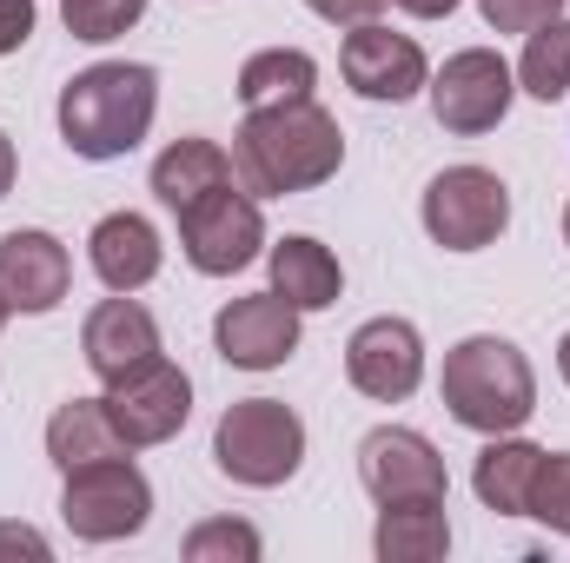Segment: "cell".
<instances>
[{"mask_svg":"<svg viewBox=\"0 0 570 563\" xmlns=\"http://www.w3.org/2000/svg\"><path fill=\"white\" fill-rule=\"evenodd\" d=\"M173 219H179L186 259H193L206 279L246 273V266L259 259V246H266V219H259V206H253V192H246L239 179L219 186V192H206L199 206H186V213H173Z\"/></svg>","mask_w":570,"mask_h":563,"instance_id":"6","label":"cell"},{"mask_svg":"<svg viewBox=\"0 0 570 563\" xmlns=\"http://www.w3.org/2000/svg\"><path fill=\"white\" fill-rule=\"evenodd\" d=\"M33 33V0H0V53H20Z\"/></svg>","mask_w":570,"mask_h":563,"instance_id":"29","label":"cell"},{"mask_svg":"<svg viewBox=\"0 0 570 563\" xmlns=\"http://www.w3.org/2000/svg\"><path fill=\"white\" fill-rule=\"evenodd\" d=\"M60 517H67V531L87 537V544L140 537L146 517H153V484L134 471V457L73 464V471H67V491H60Z\"/></svg>","mask_w":570,"mask_h":563,"instance_id":"5","label":"cell"},{"mask_svg":"<svg viewBox=\"0 0 570 563\" xmlns=\"http://www.w3.org/2000/svg\"><path fill=\"white\" fill-rule=\"evenodd\" d=\"M312 80H318L312 53H298V47H266V53H253V60L239 67V100H246V113H253V107H285V100H312Z\"/></svg>","mask_w":570,"mask_h":563,"instance_id":"22","label":"cell"},{"mask_svg":"<svg viewBox=\"0 0 570 563\" xmlns=\"http://www.w3.org/2000/svg\"><path fill=\"white\" fill-rule=\"evenodd\" d=\"M213 345L226 365L239 372H273L298 352V305H285L279 292H253V298H233L219 318H213Z\"/></svg>","mask_w":570,"mask_h":563,"instance_id":"12","label":"cell"},{"mask_svg":"<svg viewBox=\"0 0 570 563\" xmlns=\"http://www.w3.org/2000/svg\"><path fill=\"white\" fill-rule=\"evenodd\" d=\"M127 451H134V444L120 437L107 398H73V405H60V412L47 418V457H53L60 471L94 464V457H127Z\"/></svg>","mask_w":570,"mask_h":563,"instance_id":"18","label":"cell"},{"mask_svg":"<svg viewBox=\"0 0 570 563\" xmlns=\"http://www.w3.org/2000/svg\"><path fill=\"white\" fill-rule=\"evenodd\" d=\"M564 246H570V206H564Z\"/></svg>","mask_w":570,"mask_h":563,"instance_id":"34","label":"cell"},{"mask_svg":"<svg viewBox=\"0 0 570 563\" xmlns=\"http://www.w3.org/2000/svg\"><path fill=\"white\" fill-rule=\"evenodd\" d=\"M0 325H7V298H0Z\"/></svg>","mask_w":570,"mask_h":563,"instance_id":"35","label":"cell"},{"mask_svg":"<svg viewBox=\"0 0 570 563\" xmlns=\"http://www.w3.org/2000/svg\"><path fill=\"white\" fill-rule=\"evenodd\" d=\"M478 13H484V27H498V33H538L544 20L564 13V0H478Z\"/></svg>","mask_w":570,"mask_h":563,"instance_id":"27","label":"cell"},{"mask_svg":"<svg viewBox=\"0 0 570 563\" xmlns=\"http://www.w3.org/2000/svg\"><path fill=\"white\" fill-rule=\"evenodd\" d=\"M345 134L318 100H285V107H253L246 127L233 134V172L253 199H285L312 192L338 172Z\"/></svg>","mask_w":570,"mask_h":563,"instance_id":"1","label":"cell"},{"mask_svg":"<svg viewBox=\"0 0 570 563\" xmlns=\"http://www.w3.org/2000/svg\"><path fill=\"white\" fill-rule=\"evenodd\" d=\"M558 372H564V385H570V332H564V345H558Z\"/></svg>","mask_w":570,"mask_h":563,"instance_id":"33","label":"cell"},{"mask_svg":"<svg viewBox=\"0 0 570 563\" xmlns=\"http://www.w3.org/2000/svg\"><path fill=\"white\" fill-rule=\"evenodd\" d=\"M511 93H518V80H511L504 53L464 47V53H451V60L438 67V80H431V113H438L444 134H491V127L511 113Z\"/></svg>","mask_w":570,"mask_h":563,"instance_id":"8","label":"cell"},{"mask_svg":"<svg viewBox=\"0 0 570 563\" xmlns=\"http://www.w3.org/2000/svg\"><path fill=\"white\" fill-rule=\"evenodd\" d=\"M358 477L365 491L385 504H438L444 497V457L425 431H405V424H379L365 444H358Z\"/></svg>","mask_w":570,"mask_h":563,"instance_id":"9","label":"cell"},{"mask_svg":"<svg viewBox=\"0 0 570 563\" xmlns=\"http://www.w3.org/2000/svg\"><path fill=\"white\" fill-rule=\"evenodd\" d=\"M0 557H47V537L27 524H0Z\"/></svg>","mask_w":570,"mask_h":563,"instance_id":"30","label":"cell"},{"mask_svg":"<svg viewBox=\"0 0 570 563\" xmlns=\"http://www.w3.org/2000/svg\"><path fill=\"white\" fill-rule=\"evenodd\" d=\"M107 412L120 424V437L140 451V444H166V437H179V424L193 412V385H186V372L173 365V358H146L134 365L127 378H114L107 385Z\"/></svg>","mask_w":570,"mask_h":563,"instance_id":"10","label":"cell"},{"mask_svg":"<svg viewBox=\"0 0 570 563\" xmlns=\"http://www.w3.org/2000/svg\"><path fill=\"white\" fill-rule=\"evenodd\" d=\"M518 80H524V93H538V100H558L570 93V20H544L531 40H524V60H518Z\"/></svg>","mask_w":570,"mask_h":563,"instance_id":"23","label":"cell"},{"mask_svg":"<svg viewBox=\"0 0 570 563\" xmlns=\"http://www.w3.org/2000/svg\"><path fill=\"white\" fill-rule=\"evenodd\" d=\"M338 259L318 246V239H279L273 246V292H279L285 305H298V312H325V305H338Z\"/></svg>","mask_w":570,"mask_h":563,"instance_id":"20","label":"cell"},{"mask_svg":"<svg viewBox=\"0 0 570 563\" xmlns=\"http://www.w3.org/2000/svg\"><path fill=\"white\" fill-rule=\"evenodd\" d=\"M213 457H219V471L233 484L273 491V484H285L298 471V457H305V424L279 398H239L219 418V431H213Z\"/></svg>","mask_w":570,"mask_h":563,"instance_id":"4","label":"cell"},{"mask_svg":"<svg viewBox=\"0 0 570 563\" xmlns=\"http://www.w3.org/2000/svg\"><path fill=\"white\" fill-rule=\"evenodd\" d=\"M87 253H94V273L107 292H140V285L159 279V233L140 213H107L94 226Z\"/></svg>","mask_w":570,"mask_h":563,"instance_id":"16","label":"cell"},{"mask_svg":"<svg viewBox=\"0 0 570 563\" xmlns=\"http://www.w3.org/2000/svg\"><path fill=\"white\" fill-rule=\"evenodd\" d=\"M538 464H544V451H538V444H524V437H511V431H504V437H491V444L478 451V471H471V484H478L484 511H498V517H524Z\"/></svg>","mask_w":570,"mask_h":563,"instance_id":"19","label":"cell"},{"mask_svg":"<svg viewBox=\"0 0 570 563\" xmlns=\"http://www.w3.org/2000/svg\"><path fill=\"white\" fill-rule=\"evenodd\" d=\"M318 20H332V27H365V20H379L385 13V0H305Z\"/></svg>","mask_w":570,"mask_h":563,"instance_id":"28","label":"cell"},{"mask_svg":"<svg viewBox=\"0 0 570 563\" xmlns=\"http://www.w3.org/2000/svg\"><path fill=\"white\" fill-rule=\"evenodd\" d=\"M7 186H13V140L0 134V199H7Z\"/></svg>","mask_w":570,"mask_h":563,"instance_id":"32","label":"cell"},{"mask_svg":"<svg viewBox=\"0 0 570 563\" xmlns=\"http://www.w3.org/2000/svg\"><path fill=\"white\" fill-rule=\"evenodd\" d=\"M444 412L464 424V431H484V437H504L538 412V378H531V358L511 345V338H464L444 352Z\"/></svg>","mask_w":570,"mask_h":563,"instance_id":"3","label":"cell"},{"mask_svg":"<svg viewBox=\"0 0 570 563\" xmlns=\"http://www.w3.org/2000/svg\"><path fill=\"white\" fill-rule=\"evenodd\" d=\"M444 551H451L444 497L438 504H385V517H379V557L385 563H438Z\"/></svg>","mask_w":570,"mask_h":563,"instance_id":"21","label":"cell"},{"mask_svg":"<svg viewBox=\"0 0 570 563\" xmlns=\"http://www.w3.org/2000/svg\"><path fill=\"white\" fill-rule=\"evenodd\" d=\"M233 179H239L233 172V152L219 140H173L153 159V192H159L166 213H186V206H199L206 192H219Z\"/></svg>","mask_w":570,"mask_h":563,"instance_id":"17","label":"cell"},{"mask_svg":"<svg viewBox=\"0 0 570 563\" xmlns=\"http://www.w3.org/2000/svg\"><path fill=\"white\" fill-rule=\"evenodd\" d=\"M524 517H538L544 531L570 537V451H544V464H538V477H531Z\"/></svg>","mask_w":570,"mask_h":563,"instance_id":"25","label":"cell"},{"mask_svg":"<svg viewBox=\"0 0 570 563\" xmlns=\"http://www.w3.org/2000/svg\"><path fill=\"white\" fill-rule=\"evenodd\" d=\"M67 279H73V259L53 233H7L0 239V298L7 312H53L67 298Z\"/></svg>","mask_w":570,"mask_h":563,"instance_id":"15","label":"cell"},{"mask_svg":"<svg viewBox=\"0 0 570 563\" xmlns=\"http://www.w3.org/2000/svg\"><path fill=\"white\" fill-rule=\"evenodd\" d=\"M399 7H405V13H419V20H444L458 0H399Z\"/></svg>","mask_w":570,"mask_h":563,"instance_id":"31","label":"cell"},{"mask_svg":"<svg viewBox=\"0 0 570 563\" xmlns=\"http://www.w3.org/2000/svg\"><path fill=\"white\" fill-rule=\"evenodd\" d=\"M80 352H87V365L114 385V378H127L134 365H146V358L159 352V325H153V312H146L134 292H114V298H100V305L87 312Z\"/></svg>","mask_w":570,"mask_h":563,"instance_id":"14","label":"cell"},{"mask_svg":"<svg viewBox=\"0 0 570 563\" xmlns=\"http://www.w3.org/2000/svg\"><path fill=\"white\" fill-rule=\"evenodd\" d=\"M159 113V73L140 60H100L60 93V140L80 159H120L146 140Z\"/></svg>","mask_w":570,"mask_h":563,"instance_id":"2","label":"cell"},{"mask_svg":"<svg viewBox=\"0 0 570 563\" xmlns=\"http://www.w3.org/2000/svg\"><path fill=\"white\" fill-rule=\"evenodd\" d=\"M338 67H345V80H352V93H358V100H392V107H399V100H412V93L431 80L419 40H412V33L379 27V20H365V27H352V33H345Z\"/></svg>","mask_w":570,"mask_h":563,"instance_id":"13","label":"cell"},{"mask_svg":"<svg viewBox=\"0 0 570 563\" xmlns=\"http://www.w3.org/2000/svg\"><path fill=\"white\" fill-rule=\"evenodd\" d=\"M345 378L365 398H379V405L412 398L419 378H425V338H419V325H405V318H365L352 332V345H345Z\"/></svg>","mask_w":570,"mask_h":563,"instance_id":"11","label":"cell"},{"mask_svg":"<svg viewBox=\"0 0 570 563\" xmlns=\"http://www.w3.org/2000/svg\"><path fill=\"white\" fill-rule=\"evenodd\" d=\"M511 226V192L484 166H444L425 186V233L444 253H478Z\"/></svg>","mask_w":570,"mask_h":563,"instance_id":"7","label":"cell"},{"mask_svg":"<svg viewBox=\"0 0 570 563\" xmlns=\"http://www.w3.org/2000/svg\"><path fill=\"white\" fill-rule=\"evenodd\" d=\"M146 13V0H60V20H67V33L73 40H94V47H107V40H120L134 20Z\"/></svg>","mask_w":570,"mask_h":563,"instance_id":"24","label":"cell"},{"mask_svg":"<svg viewBox=\"0 0 570 563\" xmlns=\"http://www.w3.org/2000/svg\"><path fill=\"white\" fill-rule=\"evenodd\" d=\"M186 563H259V531L239 517H213L186 537Z\"/></svg>","mask_w":570,"mask_h":563,"instance_id":"26","label":"cell"}]
</instances>
